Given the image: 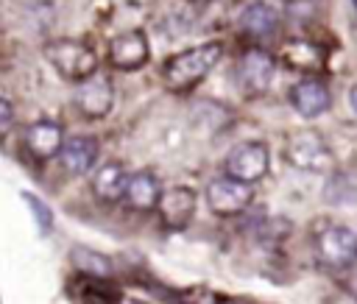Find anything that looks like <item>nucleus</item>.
<instances>
[{
	"mask_svg": "<svg viewBox=\"0 0 357 304\" xmlns=\"http://www.w3.org/2000/svg\"><path fill=\"white\" fill-rule=\"evenodd\" d=\"M254 198V190L248 181H240V178H231V176H218L206 184V204L215 215H223V218H231V215H240Z\"/></svg>",
	"mask_w": 357,
	"mask_h": 304,
	"instance_id": "nucleus-4",
	"label": "nucleus"
},
{
	"mask_svg": "<svg viewBox=\"0 0 357 304\" xmlns=\"http://www.w3.org/2000/svg\"><path fill=\"white\" fill-rule=\"evenodd\" d=\"M162 192L165 190H162L159 178L151 170H137V173L128 176V187H126V198L123 201L137 212H151V209H156Z\"/></svg>",
	"mask_w": 357,
	"mask_h": 304,
	"instance_id": "nucleus-13",
	"label": "nucleus"
},
{
	"mask_svg": "<svg viewBox=\"0 0 357 304\" xmlns=\"http://www.w3.org/2000/svg\"><path fill=\"white\" fill-rule=\"evenodd\" d=\"M45 59L67 81H84L98 73V56L78 39H53L45 45Z\"/></svg>",
	"mask_w": 357,
	"mask_h": 304,
	"instance_id": "nucleus-2",
	"label": "nucleus"
},
{
	"mask_svg": "<svg viewBox=\"0 0 357 304\" xmlns=\"http://www.w3.org/2000/svg\"><path fill=\"white\" fill-rule=\"evenodd\" d=\"M284 156H287V162L293 167L307 170V173H324V170L332 167V151H329L326 139L318 131H312V128L296 131L287 139Z\"/></svg>",
	"mask_w": 357,
	"mask_h": 304,
	"instance_id": "nucleus-3",
	"label": "nucleus"
},
{
	"mask_svg": "<svg viewBox=\"0 0 357 304\" xmlns=\"http://www.w3.org/2000/svg\"><path fill=\"white\" fill-rule=\"evenodd\" d=\"M145 61H148V39L142 31H126L109 42V64L114 70H137Z\"/></svg>",
	"mask_w": 357,
	"mask_h": 304,
	"instance_id": "nucleus-10",
	"label": "nucleus"
},
{
	"mask_svg": "<svg viewBox=\"0 0 357 304\" xmlns=\"http://www.w3.org/2000/svg\"><path fill=\"white\" fill-rule=\"evenodd\" d=\"M287 95H290L293 109H296L301 117H318V114H324V112L329 109V103H332V95H329L326 84L318 81V78H312V75L296 81Z\"/></svg>",
	"mask_w": 357,
	"mask_h": 304,
	"instance_id": "nucleus-11",
	"label": "nucleus"
},
{
	"mask_svg": "<svg viewBox=\"0 0 357 304\" xmlns=\"http://www.w3.org/2000/svg\"><path fill=\"white\" fill-rule=\"evenodd\" d=\"M240 31L251 39H271L279 31V14L265 3H251L240 14Z\"/></svg>",
	"mask_w": 357,
	"mask_h": 304,
	"instance_id": "nucleus-15",
	"label": "nucleus"
},
{
	"mask_svg": "<svg viewBox=\"0 0 357 304\" xmlns=\"http://www.w3.org/2000/svg\"><path fill=\"white\" fill-rule=\"evenodd\" d=\"M22 201L28 204V209H31V215H33V220H36L39 234H50V229H53V215H50L47 204L39 201L33 192H22Z\"/></svg>",
	"mask_w": 357,
	"mask_h": 304,
	"instance_id": "nucleus-19",
	"label": "nucleus"
},
{
	"mask_svg": "<svg viewBox=\"0 0 357 304\" xmlns=\"http://www.w3.org/2000/svg\"><path fill=\"white\" fill-rule=\"evenodd\" d=\"M75 106L84 117L89 120H100L112 112L114 106V86H112V78L106 73H95L84 81H78V89H75Z\"/></svg>",
	"mask_w": 357,
	"mask_h": 304,
	"instance_id": "nucleus-7",
	"label": "nucleus"
},
{
	"mask_svg": "<svg viewBox=\"0 0 357 304\" xmlns=\"http://www.w3.org/2000/svg\"><path fill=\"white\" fill-rule=\"evenodd\" d=\"M25 151L36 159V162H45L50 156H59L61 148H64V134H61V126L53 123V120H36L28 126L25 131Z\"/></svg>",
	"mask_w": 357,
	"mask_h": 304,
	"instance_id": "nucleus-12",
	"label": "nucleus"
},
{
	"mask_svg": "<svg viewBox=\"0 0 357 304\" xmlns=\"http://www.w3.org/2000/svg\"><path fill=\"white\" fill-rule=\"evenodd\" d=\"M70 262H73V268H75L78 273H84V276H98V279L112 276V262H109V257H103L100 251H92V248H73Z\"/></svg>",
	"mask_w": 357,
	"mask_h": 304,
	"instance_id": "nucleus-18",
	"label": "nucleus"
},
{
	"mask_svg": "<svg viewBox=\"0 0 357 304\" xmlns=\"http://www.w3.org/2000/svg\"><path fill=\"white\" fill-rule=\"evenodd\" d=\"M11 123H14V112H11L8 98H3V100H0V131L8 134V131H11Z\"/></svg>",
	"mask_w": 357,
	"mask_h": 304,
	"instance_id": "nucleus-20",
	"label": "nucleus"
},
{
	"mask_svg": "<svg viewBox=\"0 0 357 304\" xmlns=\"http://www.w3.org/2000/svg\"><path fill=\"white\" fill-rule=\"evenodd\" d=\"M354 8H357V0H354Z\"/></svg>",
	"mask_w": 357,
	"mask_h": 304,
	"instance_id": "nucleus-23",
	"label": "nucleus"
},
{
	"mask_svg": "<svg viewBox=\"0 0 357 304\" xmlns=\"http://www.w3.org/2000/svg\"><path fill=\"white\" fill-rule=\"evenodd\" d=\"M273 73H276V61L268 50H245L237 61V81H240V89L248 92V95H262L271 81H273Z\"/></svg>",
	"mask_w": 357,
	"mask_h": 304,
	"instance_id": "nucleus-8",
	"label": "nucleus"
},
{
	"mask_svg": "<svg viewBox=\"0 0 357 304\" xmlns=\"http://www.w3.org/2000/svg\"><path fill=\"white\" fill-rule=\"evenodd\" d=\"M220 50H223L220 42H206V45H195L190 50H181V53L170 56L167 64H165V70H162L165 86L170 92H187V89H192L218 64Z\"/></svg>",
	"mask_w": 357,
	"mask_h": 304,
	"instance_id": "nucleus-1",
	"label": "nucleus"
},
{
	"mask_svg": "<svg viewBox=\"0 0 357 304\" xmlns=\"http://www.w3.org/2000/svg\"><path fill=\"white\" fill-rule=\"evenodd\" d=\"M126 187H128V176H126L123 165H117V162L103 165L92 178V195L103 204H114V201L126 198Z\"/></svg>",
	"mask_w": 357,
	"mask_h": 304,
	"instance_id": "nucleus-16",
	"label": "nucleus"
},
{
	"mask_svg": "<svg viewBox=\"0 0 357 304\" xmlns=\"http://www.w3.org/2000/svg\"><path fill=\"white\" fill-rule=\"evenodd\" d=\"M195 192L190 187H170L162 192L159 204H156V212H159V220L167 231H181L187 229V223L192 220L195 215Z\"/></svg>",
	"mask_w": 357,
	"mask_h": 304,
	"instance_id": "nucleus-9",
	"label": "nucleus"
},
{
	"mask_svg": "<svg viewBox=\"0 0 357 304\" xmlns=\"http://www.w3.org/2000/svg\"><path fill=\"white\" fill-rule=\"evenodd\" d=\"M112 304H145V301H139V298H128V296H117Z\"/></svg>",
	"mask_w": 357,
	"mask_h": 304,
	"instance_id": "nucleus-21",
	"label": "nucleus"
},
{
	"mask_svg": "<svg viewBox=\"0 0 357 304\" xmlns=\"http://www.w3.org/2000/svg\"><path fill=\"white\" fill-rule=\"evenodd\" d=\"M282 61L296 73H318L324 70V50L307 39H290L282 50Z\"/></svg>",
	"mask_w": 357,
	"mask_h": 304,
	"instance_id": "nucleus-17",
	"label": "nucleus"
},
{
	"mask_svg": "<svg viewBox=\"0 0 357 304\" xmlns=\"http://www.w3.org/2000/svg\"><path fill=\"white\" fill-rule=\"evenodd\" d=\"M349 103H351V109H354V114H357V84L349 89Z\"/></svg>",
	"mask_w": 357,
	"mask_h": 304,
	"instance_id": "nucleus-22",
	"label": "nucleus"
},
{
	"mask_svg": "<svg viewBox=\"0 0 357 304\" xmlns=\"http://www.w3.org/2000/svg\"><path fill=\"white\" fill-rule=\"evenodd\" d=\"M271 167V151L265 142H243L237 148L229 151L226 162H223V173L240 181H259Z\"/></svg>",
	"mask_w": 357,
	"mask_h": 304,
	"instance_id": "nucleus-5",
	"label": "nucleus"
},
{
	"mask_svg": "<svg viewBox=\"0 0 357 304\" xmlns=\"http://www.w3.org/2000/svg\"><path fill=\"white\" fill-rule=\"evenodd\" d=\"M315 254L329 268H349L357 262V234L346 226H329L315 234Z\"/></svg>",
	"mask_w": 357,
	"mask_h": 304,
	"instance_id": "nucleus-6",
	"label": "nucleus"
},
{
	"mask_svg": "<svg viewBox=\"0 0 357 304\" xmlns=\"http://www.w3.org/2000/svg\"><path fill=\"white\" fill-rule=\"evenodd\" d=\"M98 151L100 148H98L95 137H73V139L64 142V148L59 153V162L70 176H81L98 162Z\"/></svg>",
	"mask_w": 357,
	"mask_h": 304,
	"instance_id": "nucleus-14",
	"label": "nucleus"
}]
</instances>
